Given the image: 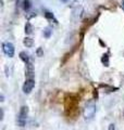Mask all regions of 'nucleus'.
<instances>
[{
	"mask_svg": "<svg viewBox=\"0 0 124 130\" xmlns=\"http://www.w3.org/2000/svg\"><path fill=\"white\" fill-rule=\"evenodd\" d=\"M101 62H102V64H105V66H109V56H108V54L102 55Z\"/></svg>",
	"mask_w": 124,
	"mask_h": 130,
	"instance_id": "9",
	"label": "nucleus"
},
{
	"mask_svg": "<svg viewBox=\"0 0 124 130\" xmlns=\"http://www.w3.org/2000/svg\"><path fill=\"white\" fill-rule=\"evenodd\" d=\"M0 112H1V117H0V118H1V120L3 119V109L1 108V109H0Z\"/></svg>",
	"mask_w": 124,
	"mask_h": 130,
	"instance_id": "15",
	"label": "nucleus"
},
{
	"mask_svg": "<svg viewBox=\"0 0 124 130\" xmlns=\"http://www.w3.org/2000/svg\"><path fill=\"white\" fill-rule=\"evenodd\" d=\"M109 130H115V127H114L113 124H111V125L109 126Z\"/></svg>",
	"mask_w": 124,
	"mask_h": 130,
	"instance_id": "14",
	"label": "nucleus"
},
{
	"mask_svg": "<svg viewBox=\"0 0 124 130\" xmlns=\"http://www.w3.org/2000/svg\"><path fill=\"white\" fill-rule=\"evenodd\" d=\"M77 106L78 100L74 94H71L65 99V111H67V113L70 111V115H75L77 113Z\"/></svg>",
	"mask_w": 124,
	"mask_h": 130,
	"instance_id": "1",
	"label": "nucleus"
},
{
	"mask_svg": "<svg viewBox=\"0 0 124 130\" xmlns=\"http://www.w3.org/2000/svg\"><path fill=\"white\" fill-rule=\"evenodd\" d=\"M20 59L22 60L25 64L30 63V56H28V54L26 53V52H24V51H22V52L20 53Z\"/></svg>",
	"mask_w": 124,
	"mask_h": 130,
	"instance_id": "6",
	"label": "nucleus"
},
{
	"mask_svg": "<svg viewBox=\"0 0 124 130\" xmlns=\"http://www.w3.org/2000/svg\"><path fill=\"white\" fill-rule=\"evenodd\" d=\"M32 31H33V27L30 23H26V25H25V32L27 35H30L32 34Z\"/></svg>",
	"mask_w": 124,
	"mask_h": 130,
	"instance_id": "10",
	"label": "nucleus"
},
{
	"mask_svg": "<svg viewBox=\"0 0 124 130\" xmlns=\"http://www.w3.org/2000/svg\"><path fill=\"white\" fill-rule=\"evenodd\" d=\"M23 9L25 11H28L31 9V1L30 0H23Z\"/></svg>",
	"mask_w": 124,
	"mask_h": 130,
	"instance_id": "8",
	"label": "nucleus"
},
{
	"mask_svg": "<svg viewBox=\"0 0 124 130\" xmlns=\"http://www.w3.org/2000/svg\"><path fill=\"white\" fill-rule=\"evenodd\" d=\"M122 7H123V9H124V1H122Z\"/></svg>",
	"mask_w": 124,
	"mask_h": 130,
	"instance_id": "16",
	"label": "nucleus"
},
{
	"mask_svg": "<svg viewBox=\"0 0 124 130\" xmlns=\"http://www.w3.org/2000/svg\"><path fill=\"white\" fill-rule=\"evenodd\" d=\"M2 51L9 58H13L14 55V46L11 42H3L2 43Z\"/></svg>",
	"mask_w": 124,
	"mask_h": 130,
	"instance_id": "4",
	"label": "nucleus"
},
{
	"mask_svg": "<svg viewBox=\"0 0 124 130\" xmlns=\"http://www.w3.org/2000/svg\"><path fill=\"white\" fill-rule=\"evenodd\" d=\"M95 114H96V104H95V102H93V101H90L84 107L83 115H84V118L86 120H90L94 118Z\"/></svg>",
	"mask_w": 124,
	"mask_h": 130,
	"instance_id": "2",
	"label": "nucleus"
},
{
	"mask_svg": "<svg viewBox=\"0 0 124 130\" xmlns=\"http://www.w3.org/2000/svg\"><path fill=\"white\" fill-rule=\"evenodd\" d=\"M35 87V80L33 78H28L25 80V83L23 85V92L25 93V94H28V93H31L32 90L34 89Z\"/></svg>",
	"mask_w": 124,
	"mask_h": 130,
	"instance_id": "5",
	"label": "nucleus"
},
{
	"mask_svg": "<svg viewBox=\"0 0 124 130\" xmlns=\"http://www.w3.org/2000/svg\"><path fill=\"white\" fill-rule=\"evenodd\" d=\"M37 55H38V56L43 55V50H41V48H39L38 50H37Z\"/></svg>",
	"mask_w": 124,
	"mask_h": 130,
	"instance_id": "13",
	"label": "nucleus"
},
{
	"mask_svg": "<svg viewBox=\"0 0 124 130\" xmlns=\"http://www.w3.org/2000/svg\"><path fill=\"white\" fill-rule=\"evenodd\" d=\"M23 43H24V46H26L27 48H31V47H33V44H34V41H33L32 38L26 37L25 39L23 40Z\"/></svg>",
	"mask_w": 124,
	"mask_h": 130,
	"instance_id": "7",
	"label": "nucleus"
},
{
	"mask_svg": "<svg viewBox=\"0 0 124 130\" xmlns=\"http://www.w3.org/2000/svg\"><path fill=\"white\" fill-rule=\"evenodd\" d=\"M27 115H28V107L24 105V106L21 107L20 113L18 115V125L20 126V127H24V126H25Z\"/></svg>",
	"mask_w": 124,
	"mask_h": 130,
	"instance_id": "3",
	"label": "nucleus"
},
{
	"mask_svg": "<svg viewBox=\"0 0 124 130\" xmlns=\"http://www.w3.org/2000/svg\"><path fill=\"white\" fill-rule=\"evenodd\" d=\"M63 1H67V0H63Z\"/></svg>",
	"mask_w": 124,
	"mask_h": 130,
	"instance_id": "17",
	"label": "nucleus"
},
{
	"mask_svg": "<svg viewBox=\"0 0 124 130\" xmlns=\"http://www.w3.org/2000/svg\"><path fill=\"white\" fill-rule=\"evenodd\" d=\"M45 16H46L47 19L55 20V16H53V14H52V13H50V12H46V13H45ZM55 21H56V20H55Z\"/></svg>",
	"mask_w": 124,
	"mask_h": 130,
	"instance_id": "12",
	"label": "nucleus"
},
{
	"mask_svg": "<svg viewBox=\"0 0 124 130\" xmlns=\"http://www.w3.org/2000/svg\"><path fill=\"white\" fill-rule=\"evenodd\" d=\"M51 29L49 27H47V28H45V30H44V35H45V37H50V34H51Z\"/></svg>",
	"mask_w": 124,
	"mask_h": 130,
	"instance_id": "11",
	"label": "nucleus"
}]
</instances>
